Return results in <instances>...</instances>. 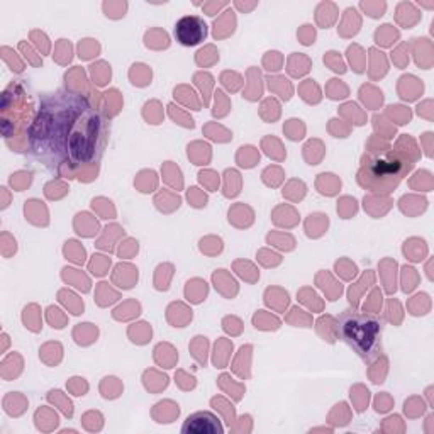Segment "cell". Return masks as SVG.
Returning a JSON list of instances; mask_svg holds the SVG:
<instances>
[{"label":"cell","mask_w":434,"mask_h":434,"mask_svg":"<svg viewBox=\"0 0 434 434\" xmlns=\"http://www.w3.org/2000/svg\"><path fill=\"white\" fill-rule=\"evenodd\" d=\"M254 326L259 327V329H277L278 324H280V321L277 319V317H272V316H265V311H259L256 316H254Z\"/></svg>","instance_id":"e0dca14e"},{"label":"cell","mask_w":434,"mask_h":434,"mask_svg":"<svg viewBox=\"0 0 434 434\" xmlns=\"http://www.w3.org/2000/svg\"><path fill=\"white\" fill-rule=\"evenodd\" d=\"M199 178H200V182L204 183V185L209 187L210 190L217 189V183H219V175H217V173H214V171H200Z\"/></svg>","instance_id":"f35d334b"},{"label":"cell","mask_w":434,"mask_h":434,"mask_svg":"<svg viewBox=\"0 0 434 434\" xmlns=\"http://www.w3.org/2000/svg\"><path fill=\"white\" fill-rule=\"evenodd\" d=\"M388 109H390V114H395L399 117L397 119L399 124H406L411 120V112H409V109H404V107H400V105H392V107H388Z\"/></svg>","instance_id":"7bdbcfd3"},{"label":"cell","mask_w":434,"mask_h":434,"mask_svg":"<svg viewBox=\"0 0 434 434\" xmlns=\"http://www.w3.org/2000/svg\"><path fill=\"white\" fill-rule=\"evenodd\" d=\"M267 293H268V295L275 297V300L268 302V306L277 307L278 311H282L283 307H287V303H288V293L287 292H282L280 288H268Z\"/></svg>","instance_id":"cb8c5ba5"},{"label":"cell","mask_w":434,"mask_h":434,"mask_svg":"<svg viewBox=\"0 0 434 434\" xmlns=\"http://www.w3.org/2000/svg\"><path fill=\"white\" fill-rule=\"evenodd\" d=\"M236 270H238V275L239 277H243L244 280H249V282H256L259 273L256 272V268L253 267L251 263L248 262H236Z\"/></svg>","instance_id":"9a60e30c"},{"label":"cell","mask_w":434,"mask_h":434,"mask_svg":"<svg viewBox=\"0 0 434 434\" xmlns=\"http://www.w3.org/2000/svg\"><path fill=\"white\" fill-rule=\"evenodd\" d=\"M368 283H373V273L371 272H368L365 275L363 278H361V280L358 282V285H353L350 288V292H348V297H350V302L353 303V306H358V300H360V293L365 290V287H370Z\"/></svg>","instance_id":"8fae6325"},{"label":"cell","mask_w":434,"mask_h":434,"mask_svg":"<svg viewBox=\"0 0 434 434\" xmlns=\"http://www.w3.org/2000/svg\"><path fill=\"white\" fill-rule=\"evenodd\" d=\"M182 432L185 434H223L224 429L221 426L219 419L212 412L200 411L187 417L185 424L182 427Z\"/></svg>","instance_id":"277c9868"},{"label":"cell","mask_w":434,"mask_h":434,"mask_svg":"<svg viewBox=\"0 0 434 434\" xmlns=\"http://www.w3.org/2000/svg\"><path fill=\"white\" fill-rule=\"evenodd\" d=\"M316 17H317V22L319 26L322 27H329L332 22L336 21L337 17V9L334 4L331 2H322L316 11Z\"/></svg>","instance_id":"52a82bcc"},{"label":"cell","mask_w":434,"mask_h":434,"mask_svg":"<svg viewBox=\"0 0 434 434\" xmlns=\"http://www.w3.org/2000/svg\"><path fill=\"white\" fill-rule=\"evenodd\" d=\"M109 265H110L109 258L100 256V254H95L94 259H92V263H90V270H92V273H94V275H99V277H100V275L107 273Z\"/></svg>","instance_id":"4316f807"},{"label":"cell","mask_w":434,"mask_h":434,"mask_svg":"<svg viewBox=\"0 0 434 434\" xmlns=\"http://www.w3.org/2000/svg\"><path fill=\"white\" fill-rule=\"evenodd\" d=\"M312 226L317 229L316 234L321 236L326 231V228H327V215H324V214H312L311 217H309V221H307V228H312Z\"/></svg>","instance_id":"83f0119b"},{"label":"cell","mask_w":434,"mask_h":434,"mask_svg":"<svg viewBox=\"0 0 434 434\" xmlns=\"http://www.w3.org/2000/svg\"><path fill=\"white\" fill-rule=\"evenodd\" d=\"M229 109V104L228 100L224 99V94L221 90L215 92V109H214V114L215 115H224L226 112H228Z\"/></svg>","instance_id":"ab89813d"},{"label":"cell","mask_w":434,"mask_h":434,"mask_svg":"<svg viewBox=\"0 0 434 434\" xmlns=\"http://www.w3.org/2000/svg\"><path fill=\"white\" fill-rule=\"evenodd\" d=\"M412 168L411 161H406L399 156L397 153L385 151L380 153L378 149H370V153H366L363 156V171L360 173V177L366 178L368 182L361 183V185H373L375 180H382L397 185L399 180Z\"/></svg>","instance_id":"7a4b0ae2"},{"label":"cell","mask_w":434,"mask_h":434,"mask_svg":"<svg viewBox=\"0 0 434 434\" xmlns=\"http://www.w3.org/2000/svg\"><path fill=\"white\" fill-rule=\"evenodd\" d=\"M127 4L126 2H105L104 4V11L107 14V17H114L119 19L126 14Z\"/></svg>","instance_id":"44dd1931"},{"label":"cell","mask_w":434,"mask_h":434,"mask_svg":"<svg viewBox=\"0 0 434 434\" xmlns=\"http://www.w3.org/2000/svg\"><path fill=\"white\" fill-rule=\"evenodd\" d=\"M48 319H50V322L53 324V327H56V329H61L65 324V319L61 317L60 311H58L56 307H50L48 309Z\"/></svg>","instance_id":"b9f144b4"},{"label":"cell","mask_w":434,"mask_h":434,"mask_svg":"<svg viewBox=\"0 0 434 434\" xmlns=\"http://www.w3.org/2000/svg\"><path fill=\"white\" fill-rule=\"evenodd\" d=\"M189 200L192 202V205H195V207H204L205 202H207V197H205V195H200V194H199V189H190V192H189Z\"/></svg>","instance_id":"bcb514c9"},{"label":"cell","mask_w":434,"mask_h":434,"mask_svg":"<svg viewBox=\"0 0 434 434\" xmlns=\"http://www.w3.org/2000/svg\"><path fill=\"white\" fill-rule=\"evenodd\" d=\"M259 262H262L263 265H267V267H275V265H278L282 262V258L278 256V254L275 253H268V251H259Z\"/></svg>","instance_id":"ee69618b"},{"label":"cell","mask_w":434,"mask_h":434,"mask_svg":"<svg viewBox=\"0 0 434 434\" xmlns=\"http://www.w3.org/2000/svg\"><path fill=\"white\" fill-rule=\"evenodd\" d=\"M375 39H377L378 45L390 46L392 42H395V39H399V31H395L390 24H383V26L377 29V32H375Z\"/></svg>","instance_id":"9c48e42d"},{"label":"cell","mask_w":434,"mask_h":434,"mask_svg":"<svg viewBox=\"0 0 434 434\" xmlns=\"http://www.w3.org/2000/svg\"><path fill=\"white\" fill-rule=\"evenodd\" d=\"M65 254L76 263H83V259H85V249L81 248L76 241H68V243H66Z\"/></svg>","instance_id":"ac0fdd59"},{"label":"cell","mask_w":434,"mask_h":434,"mask_svg":"<svg viewBox=\"0 0 434 434\" xmlns=\"http://www.w3.org/2000/svg\"><path fill=\"white\" fill-rule=\"evenodd\" d=\"M337 332L366 363L382 353V324L375 316L348 309L339 317Z\"/></svg>","instance_id":"6da1fadb"},{"label":"cell","mask_w":434,"mask_h":434,"mask_svg":"<svg viewBox=\"0 0 434 434\" xmlns=\"http://www.w3.org/2000/svg\"><path fill=\"white\" fill-rule=\"evenodd\" d=\"M133 332H138V339L134 343H146L151 337V326L146 324V322H141V324H138V327H133L129 334H133Z\"/></svg>","instance_id":"4dcf8cb0"},{"label":"cell","mask_w":434,"mask_h":434,"mask_svg":"<svg viewBox=\"0 0 434 434\" xmlns=\"http://www.w3.org/2000/svg\"><path fill=\"white\" fill-rule=\"evenodd\" d=\"M298 37H300V42H303V45H312L316 39V31L312 26H309V24H306V26L300 27V31H298Z\"/></svg>","instance_id":"74e56055"},{"label":"cell","mask_w":434,"mask_h":434,"mask_svg":"<svg viewBox=\"0 0 434 434\" xmlns=\"http://www.w3.org/2000/svg\"><path fill=\"white\" fill-rule=\"evenodd\" d=\"M265 65H267V70H280V65H282L280 53H277V51L267 53V56H265Z\"/></svg>","instance_id":"8d00e7d4"},{"label":"cell","mask_w":434,"mask_h":434,"mask_svg":"<svg viewBox=\"0 0 434 434\" xmlns=\"http://www.w3.org/2000/svg\"><path fill=\"white\" fill-rule=\"evenodd\" d=\"M324 63H327L332 70H334V71H339V73H344V71H346V68H344V65H343V61H341L339 55H337V53H334V51H329V53H327V55L324 56Z\"/></svg>","instance_id":"1f68e13d"},{"label":"cell","mask_w":434,"mask_h":434,"mask_svg":"<svg viewBox=\"0 0 434 434\" xmlns=\"http://www.w3.org/2000/svg\"><path fill=\"white\" fill-rule=\"evenodd\" d=\"M360 26H361V21L358 17V12L355 9H346L344 11V19H343V24L339 27V32L343 36H353L356 32L360 31Z\"/></svg>","instance_id":"8992f818"},{"label":"cell","mask_w":434,"mask_h":434,"mask_svg":"<svg viewBox=\"0 0 434 434\" xmlns=\"http://www.w3.org/2000/svg\"><path fill=\"white\" fill-rule=\"evenodd\" d=\"M337 212H339L344 219H348L351 214H355L356 212V200L355 199H343L341 200V204H337Z\"/></svg>","instance_id":"e575fe53"},{"label":"cell","mask_w":434,"mask_h":434,"mask_svg":"<svg viewBox=\"0 0 434 434\" xmlns=\"http://www.w3.org/2000/svg\"><path fill=\"white\" fill-rule=\"evenodd\" d=\"M168 109H170V114H171V117L175 119L178 124H182V126H185V127H190V129L195 126V124H194V119H192V117H187V115L183 114L182 110H178V109H177V107H175V105H173V104H171V105H170V107H168Z\"/></svg>","instance_id":"d6a6232c"},{"label":"cell","mask_w":434,"mask_h":434,"mask_svg":"<svg viewBox=\"0 0 434 434\" xmlns=\"http://www.w3.org/2000/svg\"><path fill=\"white\" fill-rule=\"evenodd\" d=\"M144 39L146 41L154 39L153 42H148V46H151V48H166L170 45L168 34L165 31H161V29H151L149 32H146V37H144Z\"/></svg>","instance_id":"4fadbf2b"},{"label":"cell","mask_w":434,"mask_h":434,"mask_svg":"<svg viewBox=\"0 0 434 434\" xmlns=\"http://www.w3.org/2000/svg\"><path fill=\"white\" fill-rule=\"evenodd\" d=\"M416 270L406 267L404 268V290L411 292L414 287H416Z\"/></svg>","instance_id":"60d3db41"},{"label":"cell","mask_w":434,"mask_h":434,"mask_svg":"<svg viewBox=\"0 0 434 434\" xmlns=\"http://www.w3.org/2000/svg\"><path fill=\"white\" fill-rule=\"evenodd\" d=\"M234 26H236L234 12L226 11L223 16L214 22V37H226V36L233 34Z\"/></svg>","instance_id":"5b68a950"},{"label":"cell","mask_w":434,"mask_h":434,"mask_svg":"<svg viewBox=\"0 0 434 434\" xmlns=\"http://www.w3.org/2000/svg\"><path fill=\"white\" fill-rule=\"evenodd\" d=\"M360 6L370 17H382L385 9H387L385 2H361Z\"/></svg>","instance_id":"d4e9b609"},{"label":"cell","mask_w":434,"mask_h":434,"mask_svg":"<svg viewBox=\"0 0 434 434\" xmlns=\"http://www.w3.org/2000/svg\"><path fill=\"white\" fill-rule=\"evenodd\" d=\"M268 81H270V89H273V90H277L278 94H282V99H285V100L290 99L292 89H283V85H290L285 78L277 76V78H268Z\"/></svg>","instance_id":"f1b7e54d"},{"label":"cell","mask_w":434,"mask_h":434,"mask_svg":"<svg viewBox=\"0 0 434 434\" xmlns=\"http://www.w3.org/2000/svg\"><path fill=\"white\" fill-rule=\"evenodd\" d=\"M268 241L270 243H273L275 246H278V248L282 249H292L293 244H295V241H293V238L290 234H278V233H272L268 236Z\"/></svg>","instance_id":"7402d4cb"},{"label":"cell","mask_w":434,"mask_h":434,"mask_svg":"<svg viewBox=\"0 0 434 434\" xmlns=\"http://www.w3.org/2000/svg\"><path fill=\"white\" fill-rule=\"evenodd\" d=\"M207 295V283L199 280V287H194V282L187 283V297L192 302H202Z\"/></svg>","instance_id":"5bb4252c"},{"label":"cell","mask_w":434,"mask_h":434,"mask_svg":"<svg viewBox=\"0 0 434 434\" xmlns=\"http://www.w3.org/2000/svg\"><path fill=\"white\" fill-rule=\"evenodd\" d=\"M60 300L63 303H66V307L70 306L71 311H73V314H80V312L83 311V302H80L78 297H75L73 293H70L66 290L60 292Z\"/></svg>","instance_id":"603a6c76"},{"label":"cell","mask_w":434,"mask_h":434,"mask_svg":"<svg viewBox=\"0 0 434 434\" xmlns=\"http://www.w3.org/2000/svg\"><path fill=\"white\" fill-rule=\"evenodd\" d=\"M228 4L226 2H210V4H204V11L207 16H215V11H219L221 7H226Z\"/></svg>","instance_id":"c3c4849f"},{"label":"cell","mask_w":434,"mask_h":434,"mask_svg":"<svg viewBox=\"0 0 434 434\" xmlns=\"http://www.w3.org/2000/svg\"><path fill=\"white\" fill-rule=\"evenodd\" d=\"M336 270H337V273H341V277L346 278V280H350V278H353L356 275V267H355V265H351L348 259L337 262L336 263Z\"/></svg>","instance_id":"836d02e7"},{"label":"cell","mask_w":434,"mask_h":434,"mask_svg":"<svg viewBox=\"0 0 434 434\" xmlns=\"http://www.w3.org/2000/svg\"><path fill=\"white\" fill-rule=\"evenodd\" d=\"M224 329L233 334H239L241 332V322L236 317H226L224 319Z\"/></svg>","instance_id":"f6af8a7d"},{"label":"cell","mask_w":434,"mask_h":434,"mask_svg":"<svg viewBox=\"0 0 434 434\" xmlns=\"http://www.w3.org/2000/svg\"><path fill=\"white\" fill-rule=\"evenodd\" d=\"M192 350L194 351H199L195 353V358L200 361L202 365H205V351H207V337H202L200 336V348H197V344H192Z\"/></svg>","instance_id":"7dc6e473"},{"label":"cell","mask_w":434,"mask_h":434,"mask_svg":"<svg viewBox=\"0 0 434 434\" xmlns=\"http://www.w3.org/2000/svg\"><path fill=\"white\" fill-rule=\"evenodd\" d=\"M236 7H238V9H241V11H244V12H248V11H251V9H254V7H256V2H251V4L236 2Z\"/></svg>","instance_id":"681fc988"},{"label":"cell","mask_w":434,"mask_h":434,"mask_svg":"<svg viewBox=\"0 0 434 434\" xmlns=\"http://www.w3.org/2000/svg\"><path fill=\"white\" fill-rule=\"evenodd\" d=\"M223 83L228 86L231 92H236L241 85V76L238 73H231V71H226L223 73Z\"/></svg>","instance_id":"d590c367"},{"label":"cell","mask_w":434,"mask_h":434,"mask_svg":"<svg viewBox=\"0 0 434 434\" xmlns=\"http://www.w3.org/2000/svg\"><path fill=\"white\" fill-rule=\"evenodd\" d=\"M416 7L412 4H407V2H402L399 4L397 7V21L402 24L404 27H411L412 24H416L419 21V14L417 16H411V14H416Z\"/></svg>","instance_id":"ba28073f"},{"label":"cell","mask_w":434,"mask_h":434,"mask_svg":"<svg viewBox=\"0 0 434 434\" xmlns=\"http://www.w3.org/2000/svg\"><path fill=\"white\" fill-rule=\"evenodd\" d=\"M258 158H259V154H258L256 151H254V148H253V146L241 148V151H239V154H238L239 165H241V166H246V168L253 166L254 163L258 161Z\"/></svg>","instance_id":"2e32d148"},{"label":"cell","mask_w":434,"mask_h":434,"mask_svg":"<svg viewBox=\"0 0 434 434\" xmlns=\"http://www.w3.org/2000/svg\"><path fill=\"white\" fill-rule=\"evenodd\" d=\"M309 65H311V61H309L306 56H302L300 53H298V55L293 53V56L290 58V63H288V71H290L293 76H300L309 71Z\"/></svg>","instance_id":"30bf717a"},{"label":"cell","mask_w":434,"mask_h":434,"mask_svg":"<svg viewBox=\"0 0 434 434\" xmlns=\"http://www.w3.org/2000/svg\"><path fill=\"white\" fill-rule=\"evenodd\" d=\"M36 306H29L24 309V322H26V327H29V329L32 331H39L41 329V321H39V314H32L34 312Z\"/></svg>","instance_id":"ffe728a7"},{"label":"cell","mask_w":434,"mask_h":434,"mask_svg":"<svg viewBox=\"0 0 434 434\" xmlns=\"http://www.w3.org/2000/svg\"><path fill=\"white\" fill-rule=\"evenodd\" d=\"M90 68H92V75H94V78L99 85L107 83V80L110 78V66L107 63L92 65Z\"/></svg>","instance_id":"d6986e66"},{"label":"cell","mask_w":434,"mask_h":434,"mask_svg":"<svg viewBox=\"0 0 434 434\" xmlns=\"http://www.w3.org/2000/svg\"><path fill=\"white\" fill-rule=\"evenodd\" d=\"M133 70L138 71V78L133 80L134 85H141V86H143V85H148V83H149V80H151V70H149L148 66H144V65H134Z\"/></svg>","instance_id":"f546056e"},{"label":"cell","mask_w":434,"mask_h":434,"mask_svg":"<svg viewBox=\"0 0 434 434\" xmlns=\"http://www.w3.org/2000/svg\"><path fill=\"white\" fill-rule=\"evenodd\" d=\"M78 51H80V58L86 60V58H92L97 55L99 45H97V41H94V39H83L78 45Z\"/></svg>","instance_id":"484cf974"},{"label":"cell","mask_w":434,"mask_h":434,"mask_svg":"<svg viewBox=\"0 0 434 434\" xmlns=\"http://www.w3.org/2000/svg\"><path fill=\"white\" fill-rule=\"evenodd\" d=\"M239 185H241L239 173L234 171V170L226 171V190H224V195L226 197L238 195L239 194Z\"/></svg>","instance_id":"7c38bea8"},{"label":"cell","mask_w":434,"mask_h":434,"mask_svg":"<svg viewBox=\"0 0 434 434\" xmlns=\"http://www.w3.org/2000/svg\"><path fill=\"white\" fill-rule=\"evenodd\" d=\"M175 37L182 46H197L207 37V24L197 16H185L175 24Z\"/></svg>","instance_id":"3957f363"}]
</instances>
